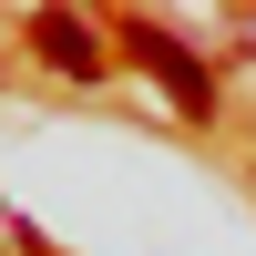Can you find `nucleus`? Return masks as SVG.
I'll list each match as a JSON object with an SVG mask.
<instances>
[{
    "label": "nucleus",
    "instance_id": "f257e3e1",
    "mask_svg": "<svg viewBox=\"0 0 256 256\" xmlns=\"http://www.w3.org/2000/svg\"><path fill=\"white\" fill-rule=\"evenodd\" d=\"M123 52H134L144 72H154L164 92H174V113H195V123H216V72H205V62L184 52V41L164 31V20H123Z\"/></svg>",
    "mask_w": 256,
    "mask_h": 256
},
{
    "label": "nucleus",
    "instance_id": "f03ea898",
    "mask_svg": "<svg viewBox=\"0 0 256 256\" xmlns=\"http://www.w3.org/2000/svg\"><path fill=\"white\" fill-rule=\"evenodd\" d=\"M31 52L52 62V72H72V82L102 72V31H92L82 10H31Z\"/></svg>",
    "mask_w": 256,
    "mask_h": 256
}]
</instances>
